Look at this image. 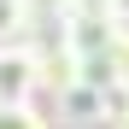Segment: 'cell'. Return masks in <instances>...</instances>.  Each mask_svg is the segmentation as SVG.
I'll use <instances>...</instances> for the list:
<instances>
[{
    "instance_id": "cell-1",
    "label": "cell",
    "mask_w": 129,
    "mask_h": 129,
    "mask_svg": "<svg viewBox=\"0 0 129 129\" xmlns=\"http://www.w3.org/2000/svg\"><path fill=\"white\" fill-rule=\"evenodd\" d=\"M35 41L0 47V106H35Z\"/></svg>"
},
{
    "instance_id": "cell-3",
    "label": "cell",
    "mask_w": 129,
    "mask_h": 129,
    "mask_svg": "<svg viewBox=\"0 0 129 129\" xmlns=\"http://www.w3.org/2000/svg\"><path fill=\"white\" fill-rule=\"evenodd\" d=\"M53 123H59V129H106V94L88 88V82L64 88V94L53 100Z\"/></svg>"
},
{
    "instance_id": "cell-2",
    "label": "cell",
    "mask_w": 129,
    "mask_h": 129,
    "mask_svg": "<svg viewBox=\"0 0 129 129\" xmlns=\"http://www.w3.org/2000/svg\"><path fill=\"white\" fill-rule=\"evenodd\" d=\"M76 82H82V59L59 41V29L47 41H35V88L47 94V100H59L64 88H76Z\"/></svg>"
},
{
    "instance_id": "cell-4",
    "label": "cell",
    "mask_w": 129,
    "mask_h": 129,
    "mask_svg": "<svg viewBox=\"0 0 129 129\" xmlns=\"http://www.w3.org/2000/svg\"><path fill=\"white\" fill-rule=\"evenodd\" d=\"M29 12H24V0H0V47L6 41H29Z\"/></svg>"
},
{
    "instance_id": "cell-5",
    "label": "cell",
    "mask_w": 129,
    "mask_h": 129,
    "mask_svg": "<svg viewBox=\"0 0 129 129\" xmlns=\"http://www.w3.org/2000/svg\"><path fill=\"white\" fill-rule=\"evenodd\" d=\"M0 129H53L41 106H0Z\"/></svg>"
},
{
    "instance_id": "cell-6",
    "label": "cell",
    "mask_w": 129,
    "mask_h": 129,
    "mask_svg": "<svg viewBox=\"0 0 129 129\" xmlns=\"http://www.w3.org/2000/svg\"><path fill=\"white\" fill-rule=\"evenodd\" d=\"M112 24H123V29H129V0H112Z\"/></svg>"
},
{
    "instance_id": "cell-7",
    "label": "cell",
    "mask_w": 129,
    "mask_h": 129,
    "mask_svg": "<svg viewBox=\"0 0 129 129\" xmlns=\"http://www.w3.org/2000/svg\"><path fill=\"white\" fill-rule=\"evenodd\" d=\"M123 129H129V123H123Z\"/></svg>"
}]
</instances>
